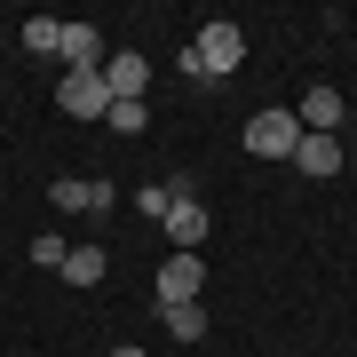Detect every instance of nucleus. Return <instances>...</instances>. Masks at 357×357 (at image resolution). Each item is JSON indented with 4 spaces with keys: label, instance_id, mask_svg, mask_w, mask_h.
I'll return each mask as SVG.
<instances>
[{
    "label": "nucleus",
    "instance_id": "nucleus-7",
    "mask_svg": "<svg viewBox=\"0 0 357 357\" xmlns=\"http://www.w3.org/2000/svg\"><path fill=\"white\" fill-rule=\"evenodd\" d=\"M143 79H151V56H135V48L103 56V88H112V103H128V96H143Z\"/></svg>",
    "mask_w": 357,
    "mask_h": 357
},
{
    "label": "nucleus",
    "instance_id": "nucleus-2",
    "mask_svg": "<svg viewBox=\"0 0 357 357\" xmlns=\"http://www.w3.org/2000/svg\"><path fill=\"white\" fill-rule=\"evenodd\" d=\"M48 206H56V215H112V206H119V183H103V175H88V183H79V175H56L48 183Z\"/></svg>",
    "mask_w": 357,
    "mask_h": 357
},
{
    "label": "nucleus",
    "instance_id": "nucleus-10",
    "mask_svg": "<svg viewBox=\"0 0 357 357\" xmlns=\"http://www.w3.org/2000/svg\"><path fill=\"white\" fill-rule=\"evenodd\" d=\"M64 72H103V32L96 24H64Z\"/></svg>",
    "mask_w": 357,
    "mask_h": 357
},
{
    "label": "nucleus",
    "instance_id": "nucleus-14",
    "mask_svg": "<svg viewBox=\"0 0 357 357\" xmlns=\"http://www.w3.org/2000/svg\"><path fill=\"white\" fill-rule=\"evenodd\" d=\"M24 48L32 56H56V48H64V24H56V16H24Z\"/></svg>",
    "mask_w": 357,
    "mask_h": 357
},
{
    "label": "nucleus",
    "instance_id": "nucleus-1",
    "mask_svg": "<svg viewBox=\"0 0 357 357\" xmlns=\"http://www.w3.org/2000/svg\"><path fill=\"white\" fill-rule=\"evenodd\" d=\"M238 56H246V32L230 24V16H206V24L183 40V79H191V88H215L222 72H238Z\"/></svg>",
    "mask_w": 357,
    "mask_h": 357
},
{
    "label": "nucleus",
    "instance_id": "nucleus-12",
    "mask_svg": "<svg viewBox=\"0 0 357 357\" xmlns=\"http://www.w3.org/2000/svg\"><path fill=\"white\" fill-rule=\"evenodd\" d=\"M103 270H112L103 246H72V255H64V286H103Z\"/></svg>",
    "mask_w": 357,
    "mask_h": 357
},
{
    "label": "nucleus",
    "instance_id": "nucleus-11",
    "mask_svg": "<svg viewBox=\"0 0 357 357\" xmlns=\"http://www.w3.org/2000/svg\"><path fill=\"white\" fill-rule=\"evenodd\" d=\"M159 326H167V342H206V310L199 302H167Z\"/></svg>",
    "mask_w": 357,
    "mask_h": 357
},
{
    "label": "nucleus",
    "instance_id": "nucleus-3",
    "mask_svg": "<svg viewBox=\"0 0 357 357\" xmlns=\"http://www.w3.org/2000/svg\"><path fill=\"white\" fill-rule=\"evenodd\" d=\"M294 143H302V119L294 112H255L246 119V151L255 159H294Z\"/></svg>",
    "mask_w": 357,
    "mask_h": 357
},
{
    "label": "nucleus",
    "instance_id": "nucleus-6",
    "mask_svg": "<svg viewBox=\"0 0 357 357\" xmlns=\"http://www.w3.org/2000/svg\"><path fill=\"white\" fill-rule=\"evenodd\" d=\"M199 286H206V262L199 255H167L159 262V310L167 302H199Z\"/></svg>",
    "mask_w": 357,
    "mask_h": 357
},
{
    "label": "nucleus",
    "instance_id": "nucleus-15",
    "mask_svg": "<svg viewBox=\"0 0 357 357\" xmlns=\"http://www.w3.org/2000/svg\"><path fill=\"white\" fill-rule=\"evenodd\" d=\"M167 206H175V191H167V183H143V191H135V215H151V222H167Z\"/></svg>",
    "mask_w": 357,
    "mask_h": 357
},
{
    "label": "nucleus",
    "instance_id": "nucleus-16",
    "mask_svg": "<svg viewBox=\"0 0 357 357\" xmlns=\"http://www.w3.org/2000/svg\"><path fill=\"white\" fill-rule=\"evenodd\" d=\"M64 255H72V246L56 238V230H40V238H32V262H40V270H64Z\"/></svg>",
    "mask_w": 357,
    "mask_h": 357
},
{
    "label": "nucleus",
    "instance_id": "nucleus-4",
    "mask_svg": "<svg viewBox=\"0 0 357 357\" xmlns=\"http://www.w3.org/2000/svg\"><path fill=\"white\" fill-rule=\"evenodd\" d=\"M167 191H175V206H167V238H175V255H199V238H206V206L191 199V183H167Z\"/></svg>",
    "mask_w": 357,
    "mask_h": 357
},
{
    "label": "nucleus",
    "instance_id": "nucleus-8",
    "mask_svg": "<svg viewBox=\"0 0 357 357\" xmlns=\"http://www.w3.org/2000/svg\"><path fill=\"white\" fill-rule=\"evenodd\" d=\"M294 119H302V135H333L342 128V88H302Z\"/></svg>",
    "mask_w": 357,
    "mask_h": 357
},
{
    "label": "nucleus",
    "instance_id": "nucleus-9",
    "mask_svg": "<svg viewBox=\"0 0 357 357\" xmlns=\"http://www.w3.org/2000/svg\"><path fill=\"white\" fill-rule=\"evenodd\" d=\"M294 167H302L310 183L342 175V135H302V143H294Z\"/></svg>",
    "mask_w": 357,
    "mask_h": 357
},
{
    "label": "nucleus",
    "instance_id": "nucleus-13",
    "mask_svg": "<svg viewBox=\"0 0 357 357\" xmlns=\"http://www.w3.org/2000/svg\"><path fill=\"white\" fill-rule=\"evenodd\" d=\"M103 128H112V135H143V128H151V103H143V96L112 103V112H103Z\"/></svg>",
    "mask_w": 357,
    "mask_h": 357
},
{
    "label": "nucleus",
    "instance_id": "nucleus-5",
    "mask_svg": "<svg viewBox=\"0 0 357 357\" xmlns=\"http://www.w3.org/2000/svg\"><path fill=\"white\" fill-rule=\"evenodd\" d=\"M56 103H64L72 119H103V112H112V88H103V72H64Z\"/></svg>",
    "mask_w": 357,
    "mask_h": 357
},
{
    "label": "nucleus",
    "instance_id": "nucleus-17",
    "mask_svg": "<svg viewBox=\"0 0 357 357\" xmlns=\"http://www.w3.org/2000/svg\"><path fill=\"white\" fill-rule=\"evenodd\" d=\"M112 357H143V342H119V349H112Z\"/></svg>",
    "mask_w": 357,
    "mask_h": 357
}]
</instances>
